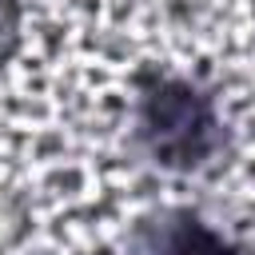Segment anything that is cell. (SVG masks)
<instances>
[{"label": "cell", "instance_id": "6da1fadb", "mask_svg": "<svg viewBox=\"0 0 255 255\" xmlns=\"http://www.w3.org/2000/svg\"><path fill=\"white\" fill-rule=\"evenodd\" d=\"M147 128L163 147L195 151L207 131V116L187 92H163V96H155V104L147 112Z\"/></svg>", "mask_w": 255, "mask_h": 255}, {"label": "cell", "instance_id": "7a4b0ae2", "mask_svg": "<svg viewBox=\"0 0 255 255\" xmlns=\"http://www.w3.org/2000/svg\"><path fill=\"white\" fill-rule=\"evenodd\" d=\"M167 255H223V247H219V239H215L211 231L187 223V227H179V231L171 235Z\"/></svg>", "mask_w": 255, "mask_h": 255}]
</instances>
